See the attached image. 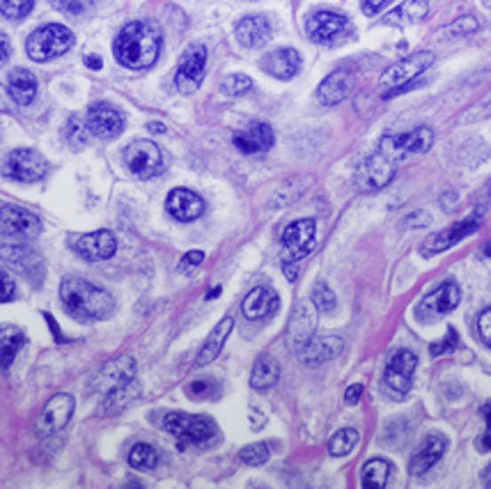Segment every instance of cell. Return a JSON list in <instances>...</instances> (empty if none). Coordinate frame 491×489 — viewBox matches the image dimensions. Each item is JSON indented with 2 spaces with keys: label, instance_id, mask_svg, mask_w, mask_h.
I'll return each mask as SVG.
<instances>
[{
  "label": "cell",
  "instance_id": "6da1fadb",
  "mask_svg": "<svg viewBox=\"0 0 491 489\" xmlns=\"http://www.w3.org/2000/svg\"><path fill=\"white\" fill-rule=\"evenodd\" d=\"M113 51L122 67L147 69L161 53V35L152 23L131 21L117 33Z\"/></svg>",
  "mask_w": 491,
  "mask_h": 489
},
{
  "label": "cell",
  "instance_id": "7a4b0ae2",
  "mask_svg": "<svg viewBox=\"0 0 491 489\" xmlns=\"http://www.w3.org/2000/svg\"><path fill=\"white\" fill-rule=\"evenodd\" d=\"M60 299L65 308L81 322H97L113 315L115 301L106 289L83 279H65L60 285Z\"/></svg>",
  "mask_w": 491,
  "mask_h": 489
},
{
  "label": "cell",
  "instance_id": "3957f363",
  "mask_svg": "<svg viewBox=\"0 0 491 489\" xmlns=\"http://www.w3.org/2000/svg\"><path fill=\"white\" fill-rule=\"evenodd\" d=\"M315 221L313 218H298L289 223L282 233V272L288 273L289 280L298 279L301 262L310 256L315 246Z\"/></svg>",
  "mask_w": 491,
  "mask_h": 489
},
{
  "label": "cell",
  "instance_id": "277c9868",
  "mask_svg": "<svg viewBox=\"0 0 491 489\" xmlns=\"http://www.w3.org/2000/svg\"><path fill=\"white\" fill-rule=\"evenodd\" d=\"M432 65H434V53L432 51H420V53H414V56L402 58V60H398L381 74L379 90L386 92V97L400 95L411 81H416L420 74H425Z\"/></svg>",
  "mask_w": 491,
  "mask_h": 489
},
{
  "label": "cell",
  "instance_id": "5b68a950",
  "mask_svg": "<svg viewBox=\"0 0 491 489\" xmlns=\"http://www.w3.org/2000/svg\"><path fill=\"white\" fill-rule=\"evenodd\" d=\"M434 143V134L430 127H418L404 134H386L379 143V152L386 156L388 162L402 163L408 162L411 156L425 154Z\"/></svg>",
  "mask_w": 491,
  "mask_h": 489
},
{
  "label": "cell",
  "instance_id": "8992f818",
  "mask_svg": "<svg viewBox=\"0 0 491 489\" xmlns=\"http://www.w3.org/2000/svg\"><path fill=\"white\" fill-rule=\"evenodd\" d=\"M74 46V35L67 26L60 23H49L35 30L26 42V51L35 62H49L53 58L62 56Z\"/></svg>",
  "mask_w": 491,
  "mask_h": 489
},
{
  "label": "cell",
  "instance_id": "52a82bcc",
  "mask_svg": "<svg viewBox=\"0 0 491 489\" xmlns=\"http://www.w3.org/2000/svg\"><path fill=\"white\" fill-rule=\"evenodd\" d=\"M163 425H166V430L172 437L194 446L207 444V441H211L218 434L216 422L210 416H200V414L172 412L168 414Z\"/></svg>",
  "mask_w": 491,
  "mask_h": 489
},
{
  "label": "cell",
  "instance_id": "ba28073f",
  "mask_svg": "<svg viewBox=\"0 0 491 489\" xmlns=\"http://www.w3.org/2000/svg\"><path fill=\"white\" fill-rule=\"evenodd\" d=\"M49 170V163L39 152L28 150V147H19V150L10 152L3 166V175L14 182H37Z\"/></svg>",
  "mask_w": 491,
  "mask_h": 489
},
{
  "label": "cell",
  "instance_id": "9c48e42d",
  "mask_svg": "<svg viewBox=\"0 0 491 489\" xmlns=\"http://www.w3.org/2000/svg\"><path fill=\"white\" fill-rule=\"evenodd\" d=\"M124 163L140 179L156 177L163 173V154L152 140H133L124 150Z\"/></svg>",
  "mask_w": 491,
  "mask_h": 489
},
{
  "label": "cell",
  "instance_id": "30bf717a",
  "mask_svg": "<svg viewBox=\"0 0 491 489\" xmlns=\"http://www.w3.org/2000/svg\"><path fill=\"white\" fill-rule=\"evenodd\" d=\"M204 67H207V49L202 44H191L184 51L182 60L177 65L175 85L182 95H194L202 85Z\"/></svg>",
  "mask_w": 491,
  "mask_h": 489
},
{
  "label": "cell",
  "instance_id": "8fae6325",
  "mask_svg": "<svg viewBox=\"0 0 491 489\" xmlns=\"http://www.w3.org/2000/svg\"><path fill=\"white\" fill-rule=\"evenodd\" d=\"M395 173H398V166L388 162L381 152H376V154L368 156L356 170V186L365 193H372V191L384 189L395 177Z\"/></svg>",
  "mask_w": 491,
  "mask_h": 489
},
{
  "label": "cell",
  "instance_id": "7c38bea8",
  "mask_svg": "<svg viewBox=\"0 0 491 489\" xmlns=\"http://www.w3.org/2000/svg\"><path fill=\"white\" fill-rule=\"evenodd\" d=\"M459 301H462L459 285L455 283V280H446V283L439 285L434 292H430L425 299L420 301L416 315H418V319H423V322H432L436 317L446 315V312H450L453 308H457Z\"/></svg>",
  "mask_w": 491,
  "mask_h": 489
},
{
  "label": "cell",
  "instance_id": "4fadbf2b",
  "mask_svg": "<svg viewBox=\"0 0 491 489\" xmlns=\"http://www.w3.org/2000/svg\"><path fill=\"white\" fill-rule=\"evenodd\" d=\"M416 366H418V359L411 350H398L391 356V361L386 366V373H384V384L391 393L404 395L411 389V382H414Z\"/></svg>",
  "mask_w": 491,
  "mask_h": 489
},
{
  "label": "cell",
  "instance_id": "5bb4252c",
  "mask_svg": "<svg viewBox=\"0 0 491 489\" xmlns=\"http://www.w3.org/2000/svg\"><path fill=\"white\" fill-rule=\"evenodd\" d=\"M88 129L90 134L97 138L111 140L117 138L124 129V115L117 111L115 106L106 104V101H97L88 108Z\"/></svg>",
  "mask_w": 491,
  "mask_h": 489
},
{
  "label": "cell",
  "instance_id": "9a60e30c",
  "mask_svg": "<svg viewBox=\"0 0 491 489\" xmlns=\"http://www.w3.org/2000/svg\"><path fill=\"white\" fill-rule=\"evenodd\" d=\"M480 223H482V209H475L471 217L462 218V221H457L455 225H450V228H446V230H441L439 234H434V237H432V240L423 246V253H425V256L443 253V250H447L450 246L457 244V241H462L463 237L473 234L475 230L480 228Z\"/></svg>",
  "mask_w": 491,
  "mask_h": 489
},
{
  "label": "cell",
  "instance_id": "2e32d148",
  "mask_svg": "<svg viewBox=\"0 0 491 489\" xmlns=\"http://www.w3.org/2000/svg\"><path fill=\"white\" fill-rule=\"evenodd\" d=\"M74 405H76L74 398L67 393L51 398L49 405H46L44 412H42V416L37 418V425H35L37 437H51V434L60 432L67 422H69V418H72Z\"/></svg>",
  "mask_w": 491,
  "mask_h": 489
},
{
  "label": "cell",
  "instance_id": "e0dca14e",
  "mask_svg": "<svg viewBox=\"0 0 491 489\" xmlns=\"http://www.w3.org/2000/svg\"><path fill=\"white\" fill-rule=\"evenodd\" d=\"M0 225L14 237H21V240H33L42 233V221H39L37 214L17 205L0 207Z\"/></svg>",
  "mask_w": 491,
  "mask_h": 489
},
{
  "label": "cell",
  "instance_id": "ac0fdd59",
  "mask_svg": "<svg viewBox=\"0 0 491 489\" xmlns=\"http://www.w3.org/2000/svg\"><path fill=\"white\" fill-rule=\"evenodd\" d=\"M72 248L76 250L78 256L85 257V260L101 262L115 256L117 241L115 237H113V233H108V230H97V233H88L76 237V240L72 241Z\"/></svg>",
  "mask_w": 491,
  "mask_h": 489
},
{
  "label": "cell",
  "instance_id": "d6986e66",
  "mask_svg": "<svg viewBox=\"0 0 491 489\" xmlns=\"http://www.w3.org/2000/svg\"><path fill=\"white\" fill-rule=\"evenodd\" d=\"M234 147L243 154H262V152L271 150V145L276 140L273 129L266 122H253L246 129H242L239 134H234Z\"/></svg>",
  "mask_w": 491,
  "mask_h": 489
},
{
  "label": "cell",
  "instance_id": "ffe728a7",
  "mask_svg": "<svg viewBox=\"0 0 491 489\" xmlns=\"http://www.w3.org/2000/svg\"><path fill=\"white\" fill-rule=\"evenodd\" d=\"M446 453V439H443L441 434H427L423 444H420L418 451L411 455V461H408V473L414 476V478H420V476H425L432 467H434L436 461L441 460V455Z\"/></svg>",
  "mask_w": 491,
  "mask_h": 489
},
{
  "label": "cell",
  "instance_id": "44dd1931",
  "mask_svg": "<svg viewBox=\"0 0 491 489\" xmlns=\"http://www.w3.org/2000/svg\"><path fill=\"white\" fill-rule=\"evenodd\" d=\"M166 207L172 218L184 223L195 221V218H200L204 214V201L191 189H172L168 193Z\"/></svg>",
  "mask_w": 491,
  "mask_h": 489
},
{
  "label": "cell",
  "instance_id": "7402d4cb",
  "mask_svg": "<svg viewBox=\"0 0 491 489\" xmlns=\"http://www.w3.org/2000/svg\"><path fill=\"white\" fill-rule=\"evenodd\" d=\"M344 350V343L336 335H326V338H310L305 345L298 347V361L305 366H320V363L331 361L340 351Z\"/></svg>",
  "mask_w": 491,
  "mask_h": 489
},
{
  "label": "cell",
  "instance_id": "603a6c76",
  "mask_svg": "<svg viewBox=\"0 0 491 489\" xmlns=\"http://www.w3.org/2000/svg\"><path fill=\"white\" fill-rule=\"evenodd\" d=\"M347 28V19L343 14H336V12H317L305 23V33L313 42H320V44H326L331 42L333 37L343 33Z\"/></svg>",
  "mask_w": 491,
  "mask_h": 489
},
{
  "label": "cell",
  "instance_id": "cb8c5ba5",
  "mask_svg": "<svg viewBox=\"0 0 491 489\" xmlns=\"http://www.w3.org/2000/svg\"><path fill=\"white\" fill-rule=\"evenodd\" d=\"M133 375H136V361H133L131 356H120V359L106 363L101 367L99 377H97V386L104 389L106 393H111V390L122 389V386H129Z\"/></svg>",
  "mask_w": 491,
  "mask_h": 489
},
{
  "label": "cell",
  "instance_id": "d4e9b609",
  "mask_svg": "<svg viewBox=\"0 0 491 489\" xmlns=\"http://www.w3.org/2000/svg\"><path fill=\"white\" fill-rule=\"evenodd\" d=\"M353 88V74H349L347 69H337L331 76H326L321 81V85L317 88V97L324 106H336L343 99H347L349 92Z\"/></svg>",
  "mask_w": 491,
  "mask_h": 489
},
{
  "label": "cell",
  "instance_id": "484cf974",
  "mask_svg": "<svg viewBox=\"0 0 491 489\" xmlns=\"http://www.w3.org/2000/svg\"><path fill=\"white\" fill-rule=\"evenodd\" d=\"M262 69L281 81H289L301 69V56L294 49H276L262 60Z\"/></svg>",
  "mask_w": 491,
  "mask_h": 489
},
{
  "label": "cell",
  "instance_id": "4316f807",
  "mask_svg": "<svg viewBox=\"0 0 491 489\" xmlns=\"http://www.w3.org/2000/svg\"><path fill=\"white\" fill-rule=\"evenodd\" d=\"M281 306V299L273 289L269 288H255L250 289V295L243 299L242 312L246 319H265L266 315L276 312Z\"/></svg>",
  "mask_w": 491,
  "mask_h": 489
},
{
  "label": "cell",
  "instance_id": "83f0119b",
  "mask_svg": "<svg viewBox=\"0 0 491 489\" xmlns=\"http://www.w3.org/2000/svg\"><path fill=\"white\" fill-rule=\"evenodd\" d=\"M271 23L265 17H243L237 23V39L249 49H260L269 42Z\"/></svg>",
  "mask_w": 491,
  "mask_h": 489
},
{
  "label": "cell",
  "instance_id": "f1b7e54d",
  "mask_svg": "<svg viewBox=\"0 0 491 489\" xmlns=\"http://www.w3.org/2000/svg\"><path fill=\"white\" fill-rule=\"evenodd\" d=\"M232 328H234V319H232V317H223L221 322L216 324V328L210 334V338L204 340V345L202 350H200L198 359H195V367L210 366L216 356L221 354L223 345H226V340L227 335H230Z\"/></svg>",
  "mask_w": 491,
  "mask_h": 489
},
{
  "label": "cell",
  "instance_id": "f546056e",
  "mask_svg": "<svg viewBox=\"0 0 491 489\" xmlns=\"http://www.w3.org/2000/svg\"><path fill=\"white\" fill-rule=\"evenodd\" d=\"M317 324V315H315V306L310 304V301H301L292 317V324H289V334H292L294 345L297 350L301 345H305L310 338H313V331H315Z\"/></svg>",
  "mask_w": 491,
  "mask_h": 489
},
{
  "label": "cell",
  "instance_id": "4dcf8cb0",
  "mask_svg": "<svg viewBox=\"0 0 491 489\" xmlns=\"http://www.w3.org/2000/svg\"><path fill=\"white\" fill-rule=\"evenodd\" d=\"M7 88H10V97L19 106H28L37 97V78L28 69H14L10 74Z\"/></svg>",
  "mask_w": 491,
  "mask_h": 489
},
{
  "label": "cell",
  "instance_id": "1f68e13d",
  "mask_svg": "<svg viewBox=\"0 0 491 489\" xmlns=\"http://www.w3.org/2000/svg\"><path fill=\"white\" fill-rule=\"evenodd\" d=\"M278 377H281V366L273 356L262 354L253 366V373H250V386L255 390H266L271 386H276Z\"/></svg>",
  "mask_w": 491,
  "mask_h": 489
},
{
  "label": "cell",
  "instance_id": "d6a6232c",
  "mask_svg": "<svg viewBox=\"0 0 491 489\" xmlns=\"http://www.w3.org/2000/svg\"><path fill=\"white\" fill-rule=\"evenodd\" d=\"M26 345V334L19 327H0V367H7L14 363L19 350Z\"/></svg>",
  "mask_w": 491,
  "mask_h": 489
},
{
  "label": "cell",
  "instance_id": "836d02e7",
  "mask_svg": "<svg viewBox=\"0 0 491 489\" xmlns=\"http://www.w3.org/2000/svg\"><path fill=\"white\" fill-rule=\"evenodd\" d=\"M427 12H430L427 0H407L398 10H392L391 14H386L384 23H386V26H395V23L420 21V19L427 17Z\"/></svg>",
  "mask_w": 491,
  "mask_h": 489
},
{
  "label": "cell",
  "instance_id": "e575fe53",
  "mask_svg": "<svg viewBox=\"0 0 491 489\" xmlns=\"http://www.w3.org/2000/svg\"><path fill=\"white\" fill-rule=\"evenodd\" d=\"M388 473H391V464L386 460H370L365 461L363 471H360V483H363L365 489H381L386 487L388 483Z\"/></svg>",
  "mask_w": 491,
  "mask_h": 489
},
{
  "label": "cell",
  "instance_id": "d590c367",
  "mask_svg": "<svg viewBox=\"0 0 491 489\" xmlns=\"http://www.w3.org/2000/svg\"><path fill=\"white\" fill-rule=\"evenodd\" d=\"M129 464L139 471H152L159 464V453H156L154 446L136 444L129 453Z\"/></svg>",
  "mask_w": 491,
  "mask_h": 489
},
{
  "label": "cell",
  "instance_id": "8d00e7d4",
  "mask_svg": "<svg viewBox=\"0 0 491 489\" xmlns=\"http://www.w3.org/2000/svg\"><path fill=\"white\" fill-rule=\"evenodd\" d=\"M359 444V432L356 430H340L337 434H333V439L329 441V453L333 457H344L356 448Z\"/></svg>",
  "mask_w": 491,
  "mask_h": 489
},
{
  "label": "cell",
  "instance_id": "74e56055",
  "mask_svg": "<svg viewBox=\"0 0 491 489\" xmlns=\"http://www.w3.org/2000/svg\"><path fill=\"white\" fill-rule=\"evenodd\" d=\"M33 5L35 0H0V14L12 21H19V19L28 17Z\"/></svg>",
  "mask_w": 491,
  "mask_h": 489
},
{
  "label": "cell",
  "instance_id": "f35d334b",
  "mask_svg": "<svg viewBox=\"0 0 491 489\" xmlns=\"http://www.w3.org/2000/svg\"><path fill=\"white\" fill-rule=\"evenodd\" d=\"M271 451L266 444H250L246 446V448H242V453H239V460L243 461V464H249V467H262L266 460H269Z\"/></svg>",
  "mask_w": 491,
  "mask_h": 489
},
{
  "label": "cell",
  "instance_id": "ab89813d",
  "mask_svg": "<svg viewBox=\"0 0 491 489\" xmlns=\"http://www.w3.org/2000/svg\"><path fill=\"white\" fill-rule=\"evenodd\" d=\"M250 88H253V81H250L246 74H230L227 78H223V83H221V90L230 97L246 95Z\"/></svg>",
  "mask_w": 491,
  "mask_h": 489
},
{
  "label": "cell",
  "instance_id": "60d3db41",
  "mask_svg": "<svg viewBox=\"0 0 491 489\" xmlns=\"http://www.w3.org/2000/svg\"><path fill=\"white\" fill-rule=\"evenodd\" d=\"M88 134H90V129L83 127L81 117H72V120L67 122L65 138H67V143L72 145L74 150H81V147H83L85 140H88Z\"/></svg>",
  "mask_w": 491,
  "mask_h": 489
},
{
  "label": "cell",
  "instance_id": "b9f144b4",
  "mask_svg": "<svg viewBox=\"0 0 491 489\" xmlns=\"http://www.w3.org/2000/svg\"><path fill=\"white\" fill-rule=\"evenodd\" d=\"M491 115V92H487L480 101H475L469 111L462 115V122H478V120H485Z\"/></svg>",
  "mask_w": 491,
  "mask_h": 489
},
{
  "label": "cell",
  "instance_id": "7bdbcfd3",
  "mask_svg": "<svg viewBox=\"0 0 491 489\" xmlns=\"http://www.w3.org/2000/svg\"><path fill=\"white\" fill-rule=\"evenodd\" d=\"M313 301H315V306L324 312L336 311V295L331 292V288L326 283H317L315 292H313Z\"/></svg>",
  "mask_w": 491,
  "mask_h": 489
},
{
  "label": "cell",
  "instance_id": "ee69618b",
  "mask_svg": "<svg viewBox=\"0 0 491 489\" xmlns=\"http://www.w3.org/2000/svg\"><path fill=\"white\" fill-rule=\"evenodd\" d=\"M0 256H3V260L12 262V264H17L21 269H26V260L28 257H35L26 246H7V248H0Z\"/></svg>",
  "mask_w": 491,
  "mask_h": 489
},
{
  "label": "cell",
  "instance_id": "f6af8a7d",
  "mask_svg": "<svg viewBox=\"0 0 491 489\" xmlns=\"http://www.w3.org/2000/svg\"><path fill=\"white\" fill-rule=\"evenodd\" d=\"M58 10L72 14V17H81L92 7V0H51Z\"/></svg>",
  "mask_w": 491,
  "mask_h": 489
},
{
  "label": "cell",
  "instance_id": "bcb514c9",
  "mask_svg": "<svg viewBox=\"0 0 491 489\" xmlns=\"http://www.w3.org/2000/svg\"><path fill=\"white\" fill-rule=\"evenodd\" d=\"M457 343H459L457 331H455V328H447L446 338H443L441 343H434V345L430 347L432 356H441V354H447V351H453L455 347H457Z\"/></svg>",
  "mask_w": 491,
  "mask_h": 489
},
{
  "label": "cell",
  "instance_id": "7dc6e473",
  "mask_svg": "<svg viewBox=\"0 0 491 489\" xmlns=\"http://www.w3.org/2000/svg\"><path fill=\"white\" fill-rule=\"evenodd\" d=\"M478 30V21L473 17H462L453 23V26H447V33L453 35H469Z\"/></svg>",
  "mask_w": 491,
  "mask_h": 489
},
{
  "label": "cell",
  "instance_id": "c3c4849f",
  "mask_svg": "<svg viewBox=\"0 0 491 489\" xmlns=\"http://www.w3.org/2000/svg\"><path fill=\"white\" fill-rule=\"evenodd\" d=\"M14 292H17V285L7 272H0V304L14 299Z\"/></svg>",
  "mask_w": 491,
  "mask_h": 489
},
{
  "label": "cell",
  "instance_id": "681fc988",
  "mask_svg": "<svg viewBox=\"0 0 491 489\" xmlns=\"http://www.w3.org/2000/svg\"><path fill=\"white\" fill-rule=\"evenodd\" d=\"M482 414H485L487 430L480 437V451H491V400L482 406Z\"/></svg>",
  "mask_w": 491,
  "mask_h": 489
},
{
  "label": "cell",
  "instance_id": "f907efd6",
  "mask_svg": "<svg viewBox=\"0 0 491 489\" xmlns=\"http://www.w3.org/2000/svg\"><path fill=\"white\" fill-rule=\"evenodd\" d=\"M478 331H480L482 340L491 347V308H487L480 315V319H478Z\"/></svg>",
  "mask_w": 491,
  "mask_h": 489
},
{
  "label": "cell",
  "instance_id": "816d5d0a",
  "mask_svg": "<svg viewBox=\"0 0 491 489\" xmlns=\"http://www.w3.org/2000/svg\"><path fill=\"white\" fill-rule=\"evenodd\" d=\"M388 3H391V0H363V12L372 17V14H379Z\"/></svg>",
  "mask_w": 491,
  "mask_h": 489
},
{
  "label": "cell",
  "instance_id": "f5cc1de1",
  "mask_svg": "<svg viewBox=\"0 0 491 489\" xmlns=\"http://www.w3.org/2000/svg\"><path fill=\"white\" fill-rule=\"evenodd\" d=\"M210 390H211L210 382H194V384L188 386V395H191V398H204Z\"/></svg>",
  "mask_w": 491,
  "mask_h": 489
},
{
  "label": "cell",
  "instance_id": "db71d44e",
  "mask_svg": "<svg viewBox=\"0 0 491 489\" xmlns=\"http://www.w3.org/2000/svg\"><path fill=\"white\" fill-rule=\"evenodd\" d=\"M360 395H363V384H352L347 389V393H344V402H347L349 406H353L360 400Z\"/></svg>",
  "mask_w": 491,
  "mask_h": 489
},
{
  "label": "cell",
  "instance_id": "11a10c76",
  "mask_svg": "<svg viewBox=\"0 0 491 489\" xmlns=\"http://www.w3.org/2000/svg\"><path fill=\"white\" fill-rule=\"evenodd\" d=\"M202 260H204L202 250H191V253H186V256H184L182 267H195V264H200Z\"/></svg>",
  "mask_w": 491,
  "mask_h": 489
},
{
  "label": "cell",
  "instance_id": "9f6ffc18",
  "mask_svg": "<svg viewBox=\"0 0 491 489\" xmlns=\"http://www.w3.org/2000/svg\"><path fill=\"white\" fill-rule=\"evenodd\" d=\"M10 60V39L5 33H0V67Z\"/></svg>",
  "mask_w": 491,
  "mask_h": 489
},
{
  "label": "cell",
  "instance_id": "6f0895ef",
  "mask_svg": "<svg viewBox=\"0 0 491 489\" xmlns=\"http://www.w3.org/2000/svg\"><path fill=\"white\" fill-rule=\"evenodd\" d=\"M12 104L7 101V92L3 88H0V111H10Z\"/></svg>",
  "mask_w": 491,
  "mask_h": 489
},
{
  "label": "cell",
  "instance_id": "680465c9",
  "mask_svg": "<svg viewBox=\"0 0 491 489\" xmlns=\"http://www.w3.org/2000/svg\"><path fill=\"white\" fill-rule=\"evenodd\" d=\"M85 65H88V67H92V69H101V65H104V62H101L97 56H88V58H85Z\"/></svg>",
  "mask_w": 491,
  "mask_h": 489
},
{
  "label": "cell",
  "instance_id": "91938a15",
  "mask_svg": "<svg viewBox=\"0 0 491 489\" xmlns=\"http://www.w3.org/2000/svg\"><path fill=\"white\" fill-rule=\"evenodd\" d=\"M482 483H485L487 487H491V464L485 469V473H482Z\"/></svg>",
  "mask_w": 491,
  "mask_h": 489
},
{
  "label": "cell",
  "instance_id": "94428289",
  "mask_svg": "<svg viewBox=\"0 0 491 489\" xmlns=\"http://www.w3.org/2000/svg\"><path fill=\"white\" fill-rule=\"evenodd\" d=\"M149 129H152L154 134H163V131H166V129H163V124H159V122H152L149 124Z\"/></svg>",
  "mask_w": 491,
  "mask_h": 489
},
{
  "label": "cell",
  "instance_id": "6125c7cd",
  "mask_svg": "<svg viewBox=\"0 0 491 489\" xmlns=\"http://www.w3.org/2000/svg\"><path fill=\"white\" fill-rule=\"evenodd\" d=\"M221 295V288H216V289H211L210 295H207V299H214V296H218Z\"/></svg>",
  "mask_w": 491,
  "mask_h": 489
},
{
  "label": "cell",
  "instance_id": "be15d7a7",
  "mask_svg": "<svg viewBox=\"0 0 491 489\" xmlns=\"http://www.w3.org/2000/svg\"><path fill=\"white\" fill-rule=\"evenodd\" d=\"M485 253H487V257H491V244H489V246H487V248H485Z\"/></svg>",
  "mask_w": 491,
  "mask_h": 489
}]
</instances>
